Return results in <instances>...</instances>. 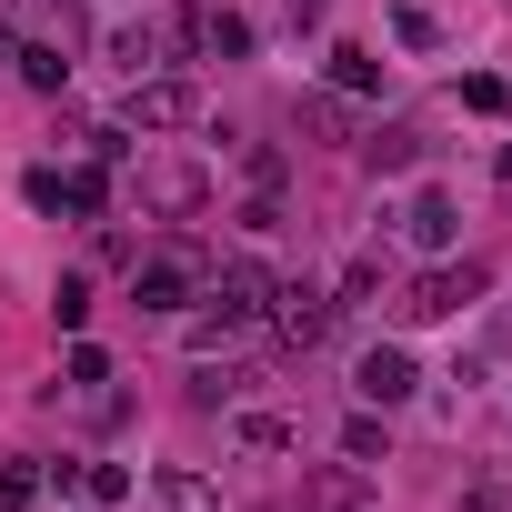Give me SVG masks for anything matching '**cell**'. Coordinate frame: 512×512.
<instances>
[{"mask_svg": "<svg viewBox=\"0 0 512 512\" xmlns=\"http://www.w3.org/2000/svg\"><path fill=\"white\" fill-rule=\"evenodd\" d=\"M201 282H211L201 241H161L151 262H131V302H141V312H191V302H201Z\"/></svg>", "mask_w": 512, "mask_h": 512, "instance_id": "6da1fadb", "label": "cell"}, {"mask_svg": "<svg viewBox=\"0 0 512 512\" xmlns=\"http://www.w3.org/2000/svg\"><path fill=\"white\" fill-rule=\"evenodd\" d=\"M322 11H332V0H292V21H322Z\"/></svg>", "mask_w": 512, "mask_h": 512, "instance_id": "f1b7e54d", "label": "cell"}, {"mask_svg": "<svg viewBox=\"0 0 512 512\" xmlns=\"http://www.w3.org/2000/svg\"><path fill=\"white\" fill-rule=\"evenodd\" d=\"M262 322H272V342H282V352H322V342H332V322H342V302H332V292H312V282H282Z\"/></svg>", "mask_w": 512, "mask_h": 512, "instance_id": "277c9868", "label": "cell"}, {"mask_svg": "<svg viewBox=\"0 0 512 512\" xmlns=\"http://www.w3.org/2000/svg\"><path fill=\"white\" fill-rule=\"evenodd\" d=\"M412 382H422V372H412V352H402V342H372V352L352 362V392H362L372 412H392V402H412Z\"/></svg>", "mask_w": 512, "mask_h": 512, "instance_id": "8992f818", "label": "cell"}, {"mask_svg": "<svg viewBox=\"0 0 512 512\" xmlns=\"http://www.w3.org/2000/svg\"><path fill=\"white\" fill-rule=\"evenodd\" d=\"M61 372H71V382H111V352H101V342H71V362H61Z\"/></svg>", "mask_w": 512, "mask_h": 512, "instance_id": "484cf974", "label": "cell"}, {"mask_svg": "<svg viewBox=\"0 0 512 512\" xmlns=\"http://www.w3.org/2000/svg\"><path fill=\"white\" fill-rule=\"evenodd\" d=\"M462 512H502V482H472V492H462Z\"/></svg>", "mask_w": 512, "mask_h": 512, "instance_id": "83f0119b", "label": "cell"}, {"mask_svg": "<svg viewBox=\"0 0 512 512\" xmlns=\"http://www.w3.org/2000/svg\"><path fill=\"white\" fill-rule=\"evenodd\" d=\"M201 61H251V21L221 0H201Z\"/></svg>", "mask_w": 512, "mask_h": 512, "instance_id": "30bf717a", "label": "cell"}, {"mask_svg": "<svg viewBox=\"0 0 512 512\" xmlns=\"http://www.w3.org/2000/svg\"><path fill=\"white\" fill-rule=\"evenodd\" d=\"M362 161H372V171H412V161H422V141L392 121V131H362Z\"/></svg>", "mask_w": 512, "mask_h": 512, "instance_id": "ac0fdd59", "label": "cell"}, {"mask_svg": "<svg viewBox=\"0 0 512 512\" xmlns=\"http://www.w3.org/2000/svg\"><path fill=\"white\" fill-rule=\"evenodd\" d=\"M0 71H11V21H0Z\"/></svg>", "mask_w": 512, "mask_h": 512, "instance_id": "4dcf8cb0", "label": "cell"}, {"mask_svg": "<svg viewBox=\"0 0 512 512\" xmlns=\"http://www.w3.org/2000/svg\"><path fill=\"white\" fill-rule=\"evenodd\" d=\"M81 492H91V502H121L131 472H121V462H81Z\"/></svg>", "mask_w": 512, "mask_h": 512, "instance_id": "d4e9b609", "label": "cell"}, {"mask_svg": "<svg viewBox=\"0 0 512 512\" xmlns=\"http://www.w3.org/2000/svg\"><path fill=\"white\" fill-rule=\"evenodd\" d=\"M372 292H382V251H352V262H342V282H332V302H342V312H362Z\"/></svg>", "mask_w": 512, "mask_h": 512, "instance_id": "e0dca14e", "label": "cell"}, {"mask_svg": "<svg viewBox=\"0 0 512 512\" xmlns=\"http://www.w3.org/2000/svg\"><path fill=\"white\" fill-rule=\"evenodd\" d=\"M482 292H492V272H482V262H432V272H412V282H402V302H392V312H402V322H452V312H472Z\"/></svg>", "mask_w": 512, "mask_h": 512, "instance_id": "7a4b0ae2", "label": "cell"}, {"mask_svg": "<svg viewBox=\"0 0 512 512\" xmlns=\"http://www.w3.org/2000/svg\"><path fill=\"white\" fill-rule=\"evenodd\" d=\"M302 512H372V472H362V462H322V472H302Z\"/></svg>", "mask_w": 512, "mask_h": 512, "instance_id": "52a82bcc", "label": "cell"}, {"mask_svg": "<svg viewBox=\"0 0 512 512\" xmlns=\"http://www.w3.org/2000/svg\"><path fill=\"white\" fill-rule=\"evenodd\" d=\"M302 121H312L322 141H362V111H352L342 91H312V101H302Z\"/></svg>", "mask_w": 512, "mask_h": 512, "instance_id": "2e32d148", "label": "cell"}, {"mask_svg": "<svg viewBox=\"0 0 512 512\" xmlns=\"http://www.w3.org/2000/svg\"><path fill=\"white\" fill-rule=\"evenodd\" d=\"M342 462H362V472H382V462H392V432H382V412H372V402L342 422Z\"/></svg>", "mask_w": 512, "mask_h": 512, "instance_id": "4fadbf2b", "label": "cell"}, {"mask_svg": "<svg viewBox=\"0 0 512 512\" xmlns=\"http://www.w3.org/2000/svg\"><path fill=\"white\" fill-rule=\"evenodd\" d=\"M21 201L31 211H61V171H21Z\"/></svg>", "mask_w": 512, "mask_h": 512, "instance_id": "4316f807", "label": "cell"}, {"mask_svg": "<svg viewBox=\"0 0 512 512\" xmlns=\"http://www.w3.org/2000/svg\"><path fill=\"white\" fill-rule=\"evenodd\" d=\"M462 111L502 121V111H512V81H502V71H462Z\"/></svg>", "mask_w": 512, "mask_h": 512, "instance_id": "44dd1931", "label": "cell"}, {"mask_svg": "<svg viewBox=\"0 0 512 512\" xmlns=\"http://www.w3.org/2000/svg\"><path fill=\"white\" fill-rule=\"evenodd\" d=\"M151 201H161L171 221H191V211L211 201V181H201V171H161V181H151Z\"/></svg>", "mask_w": 512, "mask_h": 512, "instance_id": "d6986e66", "label": "cell"}, {"mask_svg": "<svg viewBox=\"0 0 512 512\" xmlns=\"http://www.w3.org/2000/svg\"><path fill=\"white\" fill-rule=\"evenodd\" d=\"M492 171H502V181H512V141H502V151H492Z\"/></svg>", "mask_w": 512, "mask_h": 512, "instance_id": "f546056e", "label": "cell"}, {"mask_svg": "<svg viewBox=\"0 0 512 512\" xmlns=\"http://www.w3.org/2000/svg\"><path fill=\"white\" fill-rule=\"evenodd\" d=\"M51 322L81 332V322H91V282H61V292H51Z\"/></svg>", "mask_w": 512, "mask_h": 512, "instance_id": "cb8c5ba5", "label": "cell"}, {"mask_svg": "<svg viewBox=\"0 0 512 512\" xmlns=\"http://www.w3.org/2000/svg\"><path fill=\"white\" fill-rule=\"evenodd\" d=\"M402 231H412L422 251H452V241H462V211H452V191H422V201L402 211Z\"/></svg>", "mask_w": 512, "mask_h": 512, "instance_id": "9c48e42d", "label": "cell"}, {"mask_svg": "<svg viewBox=\"0 0 512 512\" xmlns=\"http://www.w3.org/2000/svg\"><path fill=\"white\" fill-rule=\"evenodd\" d=\"M41 502V462H0V512H31Z\"/></svg>", "mask_w": 512, "mask_h": 512, "instance_id": "7402d4cb", "label": "cell"}, {"mask_svg": "<svg viewBox=\"0 0 512 512\" xmlns=\"http://www.w3.org/2000/svg\"><path fill=\"white\" fill-rule=\"evenodd\" d=\"M392 41H402V51H432V41H442V21H432V11H412V0H402V11H392Z\"/></svg>", "mask_w": 512, "mask_h": 512, "instance_id": "603a6c76", "label": "cell"}, {"mask_svg": "<svg viewBox=\"0 0 512 512\" xmlns=\"http://www.w3.org/2000/svg\"><path fill=\"white\" fill-rule=\"evenodd\" d=\"M201 111V91L181 81V71H151V81H131V101H121V121H141V131H181Z\"/></svg>", "mask_w": 512, "mask_h": 512, "instance_id": "5b68a950", "label": "cell"}, {"mask_svg": "<svg viewBox=\"0 0 512 512\" xmlns=\"http://www.w3.org/2000/svg\"><path fill=\"white\" fill-rule=\"evenodd\" d=\"M151 492H161V512H221V492H211V472H191V462H171V472H161Z\"/></svg>", "mask_w": 512, "mask_h": 512, "instance_id": "5bb4252c", "label": "cell"}, {"mask_svg": "<svg viewBox=\"0 0 512 512\" xmlns=\"http://www.w3.org/2000/svg\"><path fill=\"white\" fill-rule=\"evenodd\" d=\"M322 81H332V91H342V101H372V91H382V61H372V51H352V41H342V51H332V61H322Z\"/></svg>", "mask_w": 512, "mask_h": 512, "instance_id": "8fae6325", "label": "cell"}, {"mask_svg": "<svg viewBox=\"0 0 512 512\" xmlns=\"http://www.w3.org/2000/svg\"><path fill=\"white\" fill-rule=\"evenodd\" d=\"M241 442H251V452H292L302 422H292V412H241Z\"/></svg>", "mask_w": 512, "mask_h": 512, "instance_id": "ffe728a7", "label": "cell"}, {"mask_svg": "<svg viewBox=\"0 0 512 512\" xmlns=\"http://www.w3.org/2000/svg\"><path fill=\"white\" fill-rule=\"evenodd\" d=\"M11 71H21L31 91H61V81H71V61H61V41H21V51H11Z\"/></svg>", "mask_w": 512, "mask_h": 512, "instance_id": "9a60e30c", "label": "cell"}, {"mask_svg": "<svg viewBox=\"0 0 512 512\" xmlns=\"http://www.w3.org/2000/svg\"><path fill=\"white\" fill-rule=\"evenodd\" d=\"M272 262H251V251H231V262H211V282H201V302H211V322L221 332H241V322H262L272 312Z\"/></svg>", "mask_w": 512, "mask_h": 512, "instance_id": "3957f363", "label": "cell"}, {"mask_svg": "<svg viewBox=\"0 0 512 512\" xmlns=\"http://www.w3.org/2000/svg\"><path fill=\"white\" fill-rule=\"evenodd\" d=\"M61 211H71V221H101V211H111V171H101V161L61 171Z\"/></svg>", "mask_w": 512, "mask_h": 512, "instance_id": "7c38bea8", "label": "cell"}, {"mask_svg": "<svg viewBox=\"0 0 512 512\" xmlns=\"http://www.w3.org/2000/svg\"><path fill=\"white\" fill-rule=\"evenodd\" d=\"M101 51H111V71H121V81H151V71H171V51H161V21H121Z\"/></svg>", "mask_w": 512, "mask_h": 512, "instance_id": "ba28073f", "label": "cell"}]
</instances>
